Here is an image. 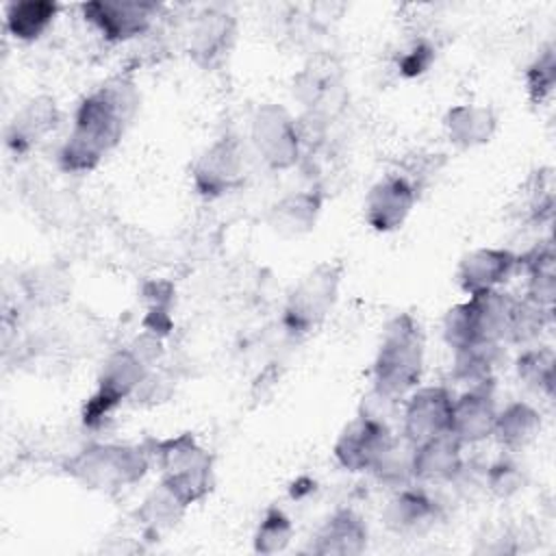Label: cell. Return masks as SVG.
<instances>
[{"mask_svg": "<svg viewBox=\"0 0 556 556\" xmlns=\"http://www.w3.org/2000/svg\"><path fill=\"white\" fill-rule=\"evenodd\" d=\"M554 213V180L552 169H539L526 182L523 195V215L530 222H545L552 219Z\"/></svg>", "mask_w": 556, "mask_h": 556, "instance_id": "cell-32", "label": "cell"}, {"mask_svg": "<svg viewBox=\"0 0 556 556\" xmlns=\"http://www.w3.org/2000/svg\"><path fill=\"white\" fill-rule=\"evenodd\" d=\"M85 22H89L106 41L122 43L146 35L161 4L148 0H91L80 4Z\"/></svg>", "mask_w": 556, "mask_h": 556, "instance_id": "cell-10", "label": "cell"}, {"mask_svg": "<svg viewBox=\"0 0 556 556\" xmlns=\"http://www.w3.org/2000/svg\"><path fill=\"white\" fill-rule=\"evenodd\" d=\"M426 363V337L410 313H397L382 330L374 363L371 387L402 400L419 387Z\"/></svg>", "mask_w": 556, "mask_h": 556, "instance_id": "cell-2", "label": "cell"}, {"mask_svg": "<svg viewBox=\"0 0 556 556\" xmlns=\"http://www.w3.org/2000/svg\"><path fill=\"white\" fill-rule=\"evenodd\" d=\"M139 111L132 78L113 76L87 93L74 113V124L59 148V167L67 174L93 172L113 152Z\"/></svg>", "mask_w": 556, "mask_h": 556, "instance_id": "cell-1", "label": "cell"}, {"mask_svg": "<svg viewBox=\"0 0 556 556\" xmlns=\"http://www.w3.org/2000/svg\"><path fill=\"white\" fill-rule=\"evenodd\" d=\"M454 395L447 387L428 384L408 393L402 410V439L410 445H419L426 439L450 432Z\"/></svg>", "mask_w": 556, "mask_h": 556, "instance_id": "cell-12", "label": "cell"}, {"mask_svg": "<svg viewBox=\"0 0 556 556\" xmlns=\"http://www.w3.org/2000/svg\"><path fill=\"white\" fill-rule=\"evenodd\" d=\"M291 539H293V523L289 515L278 506H269L254 530L252 549L256 554L271 556L278 552H285Z\"/></svg>", "mask_w": 556, "mask_h": 556, "instance_id": "cell-29", "label": "cell"}, {"mask_svg": "<svg viewBox=\"0 0 556 556\" xmlns=\"http://www.w3.org/2000/svg\"><path fill=\"white\" fill-rule=\"evenodd\" d=\"M61 113L50 96L30 98L7 126V146L13 154H28L59 124Z\"/></svg>", "mask_w": 556, "mask_h": 556, "instance_id": "cell-19", "label": "cell"}, {"mask_svg": "<svg viewBox=\"0 0 556 556\" xmlns=\"http://www.w3.org/2000/svg\"><path fill=\"white\" fill-rule=\"evenodd\" d=\"M419 191L400 172L378 178L363 202V217L376 232H393L404 226L417 204Z\"/></svg>", "mask_w": 556, "mask_h": 556, "instance_id": "cell-11", "label": "cell"}, {"mask_svg": "<svg viewBox=\"0 0 556 556\" xmlns=\"http://www.w3.org/2000/svg\"><path fill=\"white\" fill-rule=\"evenodd\" d=\"M495 380L469 387L452 402L450 432L463 443L473 445L493 434L497 404H495Z\"/></svg>", "mask_w": 556, "mask_h": 556, "instance_id": "cell-14", "label": "cell"}, {"mask_svg": "<svg viewBox=\"0 0 556 556\" xmlns=\"http://www.w3.org/2000/svg\"><path fill=\"white\" fill-rule=\"evenodd\" d=\"M556 87V46L547 43L526 67V89L532 104H543Z\"/></svg>", "mask_w": 556, "mask_h": 556, "instance_id": "cell-31", "label": "cell"}, {"mask_svg": "<svg viewBox=\"0 0 556 556\" xmlns=\"http://www.w3.org/2000/svg\"><path fill=\"white\" fill-rule=\"evenodd\" d=\"M484 484L495 497L508 500L523 489L526 473L510 458H500L493 465H489V469L484 473Z\"/></svg>", "mask_w": 556, "mask_h": 556, "instance_id": "cell-35", "label": "cell"}, {"mask_svg": "<svg viewBox=\"0 0 556 556\" xmlns=\"http://www.w3.org/2000/svg\"><path fill=\"white\" fill-rule=\"evenodd\" d=\"M463 443L452 434L443 432L413 445V480L417 482H452L463 473Z\"/></svg>", "mask_w": 556, "mask_h": 556, "instance_id": "cell-17", "label": "cell"}, {"mask_svg": "<svg viewBox=\"0 0 556 556\" xmlns=\"http://www.w3.org/2000/svg\"><path fill=\"white\" fill-rule=\"evenodd\" d=\"M369 530L352 508H337L311 541L308 552L317 556H358L367 549Z\"/></svg>", "mask_w": 556, "mask_h": 556, "instance_id": "cell-18", "label": "cell"}, {"mask_svg": "<svg viewBox=\"0 0 556 556\" xmlns=\"http://www.w3.org/2000/svg\"><path fill=\"white\" fill-rule=\"evenodd\" d=\"M395 441L397 439L389 424L356 415L337 437L332 454L345 471H371L380 463V458L395 445Z\"/></svg>", "mask_w": 556, "mask_h": 556, "instance_id": "cell-9", "label": "cell"}, {"mask_svg": "<svg viewBox=\"0 0 556 556\" xmlns=\"http://www.w3.org/2000/svg\"><path fill=\"white\" fill-rule=\"evenodd\" d=\"M343 261H321L289 289L282 306V326L291 337H308L332 313L343 280Z\"/></svg>", "mask_w": 556, "mask_h": 556, "instance_id": "cell-5", "label": "cell"}, {"mask_svg": "<svg viewBox=\"0 0 556 556\" xmlns=\"http://www.w3.org/2000/svg\"><path fill=\"white\" fill-rule=\"evenodd\" d=\"M517 269L526 274V295L534 304L554 311L556 302V252L552 239L539 241L528 252L517 254Z\"/></svg>", "mask_w": 556, "mask_h": 556, "instance_id": "cell-23", "label": "cell"}, {"mask_svg": "<svg viewBox=\"0 0 556 556\" xmlns=\"http://www.w3.org/2000/svg\"><path fill=\"white\" fill-rule=\"evenodd\" d=\"M515 371L519 382L545 397H554L556 389V354L547 345H530L526 348L517 361Z\"/></svg>", "mask_w": 556, "mask_h": 556, "instance_id": "cell-28", "label": "cell"}, {"mask_svg": "<svg viewBox=\"0 0 556 556\" xmlns=\"http://www.w3.org/2000/svg\"><path fill=\"white\" fill-rule=\"evenodd\" d=\"M517 271V254L508 248H476L460 256L456 267V285L467 295L502 289Z\"/></svg>", "mask_w": 556, "mask_h": 556, "instance_id": "cell-15", "label": "cell"}, {"mask_svg": "<svg viewBox=\"0 0 556 556\" xmlns=\"http://www.w3.org/2000/svg\"><path fill=\"white\" fill-rule=\"evenodd\" d=\"M187 506L163 484L159 482L135 510V519L143 536L159 539L163 532L172 530L185 515Z\"/></svg>", "mask_w": 556, "mask_h": 556, "instance_id": "cell-25", "label": "cell"}, {"mask_svg": "<svg viewBox=\"0 0 556 556\" xmlns=\"http://www.w3.org/2000/svg\"><path fill=\"white\" fill-rule=\"evenodd\" d=\"M321 206H324L321 191L317 189L291 191L269 206L267 224L280 237H302L315 228Z\"/></svg>", "mask_w": 556, "mask_h": 556, "instance_id": "cell-21", "label": "cell"}, {"mask_svg": "<svg viewBox=\"0 0 556 556\" xmlns=\"http://www.w3.org/2000/svg\"><path fill=\"white\" fill-rule=\"evenodd\" d=\"M554 311H547L539 304H534L528 298H517L515 313H513V326H510V337L508 343L517 345H528L539 339V334L547 328L552 321Z\"/></svg>", "mask_w": 556, "mask_h": 556, "instance_id": "cell-30", "label": "cell"}, {"mask_svg": "<svg viewBox=\"0 0 556 556\" xmlns=\"http://www.w3.org/2000/svg\"><path fill=\"white\" fill-rule=\"evenodd\" d=\"M410 458H413V445L404 441V447H400V443L395 441V445L380 458V463L371 469V473L380 484H387L389 489L397 491L413 482Z\"/></svg>", "mask_w": 556, "mask_h": 556, "instance_id": "cell-33", "label": "cell"}, {"mask_svg": "<svg viewBox=\"0 0 556 556\" xmlns=\"http://www.w3.org/2000/svg\"><path fill=\"white\" fill-rule=\"evenodd\" d=\"M161 480L187 508L202 502L215 484V458L191 432L146 441Z\"/></svg>", "mask_w": 556, "mask_h": 556, "instance_id": "cell-4", "label": "cell"}, {"mask_svg": "<svg viewBox=\"0 0 556 556\" xmlns=\"http://www.w3.org/2000/svg\"><path fill=\"white\" fill-rule=\"evenodd\" d=\"M152 371V365L143 361L137 350L128 343L126 348L115 350L102 365L96 389L87 397L83 408V421L89 428L102 426L111 413L126 400L135 395L146 376Z\"/></svg>", "mask_w": 556, "mask_h": 556, "instance_id": "cell-6", "label": "cell"}, {"mask_svg": "<svg viewBox=\"0 0 556 556\" xmlns=\"http://www.w3.org/2000/svg\"><path fill=\"white\" fill-rule=\"evenodd\" d=\"M59 4L54 0H20L4 7V26L17 41H37L54 22Z\"/></svg>", "mask_w": 556, "mask_h": 556, "instance_id": "cell-27", "label": "cell"}, {"mask_svg": "<svg viewBox=\"0 0 556 556\" xmlns=\"http://www.w3.org/2000/svg\"><path fill=\"white\" fill-rule=\"evenodd\" d=\"M504 361L502 343H486L478 341L467 348L454 350L452 363V378L456 382H465L467 387L484 384L495 380V369Z\"/></svg>", "mask_w": 556, "mask_h": 556, "instance_id": "cell-26", "label": "cell"}, {"mask_svg": "<svg viewBox=\"0 0 556 556\" xmlns=\"http://www.w3.org/2000/svg\"><path fill=\"white\" fill-rule=\"evenodd\" d=\"M250 141L269 169H291L302 156V130L295 117L276 102L256 106L250 119Z\"/></svg>", "mask_w": 556, "mask_h": 556, "instance_id": "cell-7", "label": "cell"}, {"mask_svg": "<svg viewBox=\"0 0 556 556\" xmlns=\"http://www.w3.org/2000/svg\"><path fill=\"white\" fill-rule=\"evenodd\" d=\"M237 41V20L222 9H204L195 15L187 37V54L202 70L224 65Z\"/></svg>", "mask_w": 556, "mask_h": 556, "instance_id": "cell-13", "label": "cell"}, {"mask_svg": "<svg viewBox=\"0 0 556 556\" xmlns=\"http://www.w3.org/2000/svg\"><path fill=\"white\" fill-rule=\"evenodd\" d=\"M467 300L473 313L476 339L486 343H502V345L508 343L517 298L502 289H489V291L471 293Z\"/></svg>", "mask_w": 556, "mask_h": 556, "instance_id": "cell-22", "label": "cell"}, {"mask_svg": "<svg viewBox=\"0 0 556 556\" xmlns=\"http://www.w3.org/2000/svg\"><path fill=\"white\" fill-rule=\"evenodd\" d=\"M443 130L450 143L460 150L484 146L497 130V111L489 104H454L443 115Z\"/></svg>", "mask_w": 556, "mask_h": 556, "instance_id": "cell-20", "label": "cell"}, {"mask_svg": "<svg viewBox=\"0 0 556 556\" xmlns=\"http://www.w3.org/2000/svg\"><path fill=\"white\" fill-rule=\"evenodd\" d=\"M443 517L437 500H432L424 489L402 486L382 508L384 526L395 534H424L434 528Z\"/></svg>", "mask_w": 556, "mask_h": 556, "instance_id": "cell-16", "label": "cell"}, {"mask_svg": "<svg viewBox=\"0 0 556 556\" xmlns=\"http://www.w3.org/2000/svg\"><path fill=\"white\" fill-rule=\"evenodd\" d=\"M434 59H437L434 46L426 37H415L400 50L395 59V67L404 78H417L432 67Z\"/></svg>", "mask_w": 556, "mask_h": 556, "instance_id": "cell-36", "label": "cell"}, {"mask_svg": "<svg viewBox=\"0 0 556 556\" xmlns=\"http://www.w3.org/2000/svg\"><path fill=\"white\" fill-rule=\"evenodd\" d=\"M245 146L237 135L226 132L217 137L211 146H206L202 154L193 161L191 185L198 195L215 200L239 189L245 180Z\"/></svg>", "mask_w": 556, "mask_h": 556, "instance_id": "cell-8", "label": "cell"}, {"mask_svg": "<svg viewBox=\"0 0 556 556\" xmlns=\"http://www.w3.org/2000/svg\"><path fill=\"white\" fill-rule=\"evenodd\" d=\"M541 428H543L541 413L532 404L517 400L506 404L502 410H497L491 437H495V441L504 450L519 452L536 441V437L541 434Z\"/></svg>", "mask_w": 556, "mask_h": 556, "instance_id": "cell-24", "label": "cell"}, {"mask_svg": "<svg viewBox=\"0 0 556 556\" xmlns=\"http://www.w3.org/2000/svg\"><path fill=\"white\" fill-rule=\"evenodd\" d=\"M441 332H443V341L447 343V348L452 352L467 348L471 343H478L469 300L458 302L445 311L443 321H441Z\"/></svg>", "mask_w": 556, "mask_h": 556, "instance_id": "cell-34", "label": "cell"}, {"mask_svg": "<svg viewBox=\"0 0 556 556\" xmlns=\"http://www.w3.org/2000/svg\"><path fill=\"white\" fill-rule=\"evenodd\" d=\"M150 467L148 443H89L61 465L63 473L80 486L109 495L141 482Z\"/></svg>", "mask_w": 556, "mask_h": 556, "instance_id": "cell-3", "label": "cell"}]
</instances>
